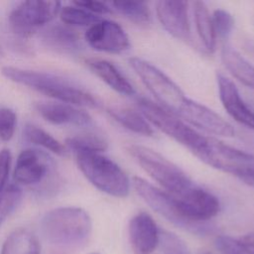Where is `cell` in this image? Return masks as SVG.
<instances>
[{
  "mask_svg": "<svg viewBox=\"0 0 254 254\" xmlns=\"http://www.w3.org/2000/svg\"><path fill=\"white\" fill-rule=\"evenodd\" d=\"M1 73L13 82L28 86L59 102L90 108L97 107L99 104L92 94L55 73L12 65L3 66Z\"/></svg>",
  "mask_w": 254,
  "mask_h": 254,
  "instance_id": "cell-1",
  "label": "cell"
},
{
  "mask_svg": "<svg viewBox=\"0 0 254 254\" xmlns=\"http://www.w3.org/2000/svg\"><path fill=\"white\" fill-rule=\"evenodd\" d=\"M45 238L64 247L79 246L90 236L92 223L88 213L75 206L57 207L47 212L41 222Z\"/></svg>",
  "mask_w": 254,
  "mask_h": 254,
  "instance_id": "cell-2",
  "label": "cell"
},
{
  "mask_svg": "<svg viewBox=\"0 0 254 254\" xmlns=\"http://www.w3.org/2000/svg\"><path fill=\"white\" fill-rule=\"evenodd\" d=\"M127 153L160 187L173 197H178L194 185L188 175L162 154L148 147L131 144Z\"/></svg>",
  "mask_w": 254,
  "mask_h": 254,
  "instance_id": "cell-3",
  "label": "cell"
},
{
  "mask_svg": "<svg viewBox=\"0 0 254 254\" xmlns=\"http://www.w3.org/2000/svg\"><path fill=\"white\" fill-rule=\"evenodd\" d=\"M75 161L86 180L100 191L114 197H126L131 181L113 160L101 153H77Z\"/></svg>",
  "mask_w": 254,
  "mask_h": 254,
  "instance_id": "cell-4",
  "label": "cell"
},
{
  "mask_svg": "<svg viewBox=\"0 0 254 254\" xmlns=\"http://www.w3.org/2000/svg\"><path fill=\"white\" fill-rule=\"evenodd\" d=\"M137 105L140 113L151 126L156 127L167 136L188 148L194 156L204 147L206 136L199 134L196 130L187 125L185 121L174 113L144 97L138 99Z\"/></svg>",
  "mask_w": 254,
  "mask_h": 254,
  "instance_id": "cell-5",
  "label": "cell"
},
{
  "mask_svg": "<svg viewBox=\"0 0 254 254\" xmlns=\"http://www.w3.org/2000/svg\"><path fill=\"white\" fill-rule=\"evenodd\" d=\"M129 64L161 106L178 116L189 99L180 86L156 65L143 59L131 58Z\"/></svg>",
  "mask_w": 254,
  "mask_h": 254,
  "instance_id": "cell-6",
  "label": "cell"
},
{
  "mask_svg": "<svg viewBox=\"0 0 254 254\" xmlns=\"http://www.w3.org/2000/svg\"><path fill=\"white\" fill-rule=\"evenodd\" d=\"M131 186L136 193L157 213L165 217L176 226L196 234H205L209 231L205 223L192 222L187 219L179 209L175 198L168 192L147 182L146 180L133 177Z\"/></svg>",
  "mask_w": 254,
  "mask_h": 254,
  "instance_id": "cell-7",
  "label": "cell"
},
{
  "mask_svg": "<svg viewBox=\"0 0 254 254\" xmlns=\"http://www.w3.org/2000/svg\"><path fill=\"white\" fill-rule=\"evenodd\" d=\"M62 9L59 1L28 0L18 3L8 16L9 28L17 37L28 39L49 24Z\"/></svg>",
  "mask_w": 254,
  "mask_h": 254,
  "instance_id": "cell-8",
  "label": "cell"
},
{
  "mask_svg": "<svg viewBox=\"0 0 254 254\" xmlns=\"http://www.w3.org/2000/svg\"><path fill=\"white\" fill-rule=\"evenodd\" d=\"M196 157L208 166L235 177L254 171V155L229 146L215 138L206 137V142Z\"/></svg>",
  "mask_w": 254,
  "mask_h": 254,
  "instance_id": "cell-9",
  "label": "cell"
},
{
  "mask_svg": "<svg viewBox=\"0 0 254 254\" xmlns=\"http://www.w3.org/2000/svg\"><path fill=\"white\" fill-rule=\"evenodd\" d=\"M54 162L44 151L25 149L17 157L13 178L17 185L38 186L52 173Z\"/></svg>",
  "mask_w": 254,
  "mask_h": 254,
  "instance_id": "cell-10",
  "label": "cell"
},
{
  "mask_svg": "<svg viewBox=\"0 0 254 254\" xmlns=\"http://www.w3.org/2000/svg\"><path fill=\"white\" fill-rule=\"evenodd\" d=\"M174 198L182 214L192 222L205 223L206 220L215 216L220 208L218 198L195 184Z\"/></svg>",
  "mask_w": 254,
  "mask_h": 254,
  "instance_id": "cell-11",
  "label": "cell"
},
{
  "mask_svg": "<svg viewBox=\"0 0 254 254\" xmlns=\"http://www.w3.org/2000/svg\"><path fill=\"white\" fill-rule=\"evenodd\" d=\"M178 117L208 134L222 137H233L235 134L233 126L223 117L190 98L180 110Z\"/></svg>",
  "mask_w": 254,
  "mask_h": 254,
  "instance_id": "cell-12",
  "label": "cell"
},
{
  "mask_svg": "<svg viewBox=\"0 0 254 254\" xmlns=\"http://www.w3.org/2000/svg\"><path fill=\"white\" fill-rule=\"evenodd\" d=\"M84 39L93 50L108 54H120L129 46V38L124 29L111 20H99L86 30Z\"/></svg>",
  "mask_w": 254,
  "mask_h": 254,
  "instance_id": "cell-13",
  "label": "cell"
},
{
  "mask_svg": "<svg viewBox=\"0 0 254 254\" xmlns=\"http://www.w3.org/2000/svg\"><path fill=\"white\" fill-rule=\"evenodd\" d=\"M189 3L177 0H160L156 2V14L163 28L178 40L188 41L190 28L188 13Z\"/></svg>",
  "mask_w": 254,
  "mask_h": 254,
  "instance_id": "cell-14",
  "label": "cell"
},
{
  "mask_svg": "<svg viewBox=\"0 0 254 254\" xmlns=\"http://www.w3.org/2000/svg\"><path fill=\"white\" fill-rule=\"evenodd\" d=\"M216 81L221 104L236 122L254 130V111L245 103L235 83L224 74L217 72Z\"/></svg>",
  "mask_w": 254,
  "mask_h": 254,
  "instance_id": "cell-15",
  "label": "cell"
},
{
  "mask_svg": "<svg viewBox=\"0 0 254 254\" xmlns=\"http://www.w3.org/2000/svg\"><path fill=\"white\" fill-rule=\"evenodd\" d=\"M37 112L55 125H71L88 128L93 125L91 116L76 106L59 101H39L34 104Z\"/></svg>",
  "mask_w": 254,
  "mask_h": 254,
  "instance_id": "cell-16",
  "label": "cell"
},
{
  "mask_svg": "<svg viewBox=\"0 0 254 254\" xmlns=\"http://www.w3.org/2000/svg\"><path fill=\"white\" fill-rule=\"evenodd\" d=\"M128 230L134 254H151L159 244L160 229L147 212L142 211L134 215Z\"/></svg>",
  "mask_w": 254,
  "mask_h": 254,
  "instance_id": "cell-17",
  "label": "cell"
},
{
  "mask_svg": "<svg viewBox=\"0 0 254 254\" xmlns=\"http://www.w3.org/2000/svg\"><path fill=\"white\" fill-rule=\"evenodd\" d=\"M85 64L97 77L114 91L125 96L135 94V89L131 82L111 62L102 59H89L85 61Z\"/></svg>",
  "mask_w": 254,
  "mask_h": 254,
  "instance_id": "cell-18",
  "label": "cell"
},
{
  "mask_svg": "<svg viewBox=\"0 0 254 254\" xmlns=\"http://www.w3.org/2000/svg\"><path fill=\"white\" fill-rule=\"evenodd\" d=\"M43 44L50 50L72 55L77 53L80 48V39L77 34L68 27L63 25H54L47 28L41 34Z\"/></svg>",
  "mask_w": 254,
  "mask_h": 254,
  "instance_id": "cell-19",
  "label": "cell"
},
{
  "mask_svg": "<svg viewBox=\"0 0 254 254\" xmlns=\"http://www.w3.org/2000/svg\"><path fill=\"white\" fill-rule=\"evenodd\" d=\"M226 69L241 83L254 89V65L229 44H224L220 52Z\"/></svg>",
  "mask_w": 254,
  "mask_h": 254,
  "instance_id": "cell-20",
  "label": "cell"
},
{
  "mask_svg": "<svg viewBox=\"0 0 254 254\" xmlns=\"http://www.w3.org/2000/svg\"><path fill=\"white\" fill-rule=\"evenodd\" d=\"M192 11L197 36L204 49L209 54H212L216 47V35L213 28L211 14L203 1L192 2Z\"/></svg>",
  "mask_w": 254,
  "mask_h": 254,
  "instance_id": "cell-21",
  "label": "cell"
},
{
  "mask_svg": "<svg viewBox=\"0 0 254 254\" xmlns=\"http://www.w3.org/2000/svg\"><path fill=\"white\" fill-rule=\"evenodd\" d=\"M40 244L37 237L28 229L12 231L2 245L1 254H39Z\"/></svg>",
  "mask_w": 254,
  "mask_h": 254,
  "instance_id": "cell-22",
  "label": "cell"
},
{
  "mask_svg": "<svg viewBox=\"0 0 254 254\" xmlns=\"http://www.w3.org/2000/svg\"><path fill=\"white\" fill-rule=\"evenodd\" d=\"M109 115L125 129L142 136H152L153 129L145 117L135 110L125 107L110 108Z\"/></svg>",
  "mask_w": 254,
  "mask_h": 254,
  "instance_id": "cell-23",
  "label": "cell"
},
{
  "mask_svg": "<svg viewBox=\"0 0 254 254\" xmlns=\"http://www.w3.org/2000/svg\"><path fill=\"white\" fill-rule=\"evenodd\" d=\"M25 139L58 156H66L67 149L50 133L34 124H27L23 131Z\"/></svg>",
  "mask_w": 254,
  "mask_h": 254,
  "instance_id": "cell-24",
  "label": "cell"
},
{
  "mask_svg": "<svg viewBox=\"0 0 254 254\" xmlns=\"http://www.w3.org/2000/svg\"><path fill=\"white\" fill-rule=\"evenodd\" d=\"M67 151L77 153H102L107 149L106 140L100 135L88 133L65 139Z\"/></svg>",
  "mask_w": 254,
  "mask_h": 254,
  "instance_id": "cell-25",
  "label": "cell"
},
{
  "mask_svg": "<svg viewBox=\"0 0 254 254\" xmlns=\"http://www.w3.org/2000/svg\"><path fill=\"white\" fill-rule=\"evenodd\" d=\"M119 14L136 24H147L151 20L148 5L141 1H113L108 3Z\"/></svg>",
  "mask_w": 254,
  "mask_h": 254,
  "instance_id": "cell-26",
  "label": "cell"
},
{
  "mask_svg": "<svg viewBox=\"0 0 254 254\" xmlns=\"http://www.w3.org/2000/svg\"><path fill=\"white\" fill-rule=\"evenodd\" d=\"M60 17L63 23L73 27H90L101 20L99 16H96L74 4L62 8L60 11Z\"/></svg>",
  "mask_w": 254,
  "mask_h": 254,
  "instance_id": "cell-27",
  "label": "cell"
},
{
  "mask_svg": "<svg viewBox=\"0 0 254 254\" xmlns=\"http://www.w3.org/2000/svg\"><path fill=\"white\" fill-rule=\"evenodd\" d=\"M23 197V190L18 185H11L0 194V228L7 218L17 209Z\"/></svg>",
  "mask_w": 254,
  "mask_h": 254,
  "instance_id": "cell-28",
  "label": "cell"
},
{
  "mask_svg": "<svg viewBox=\"0 0 254 254\" xmlns=\"http://www.w3.org/2000/svg\"><path fill=\"white\" fill-rule=\"evenodd\" d=\"M211 17L216 39L219 38L226 41L229 38L234 27V19L232 15L226 10L216 9L212 13Z\"/></svg>",
  "mask_w": 254,
  "mask_h": 254,
  "instance_id": "cell-29",
  "label": "cell"
},
{
  "mask_svg": "<svg viewBox=\"0 0 254 254\" xmlns=\"http://www.w3.org/2000/svg\"><path fill=\"white\" fill-rule=\"evenodd\" d=\"M17 116L13 109L0 107V140L3 142L10 141L16 130Z\"/></svg>",
  "mask_w": 254,
  "mask_h": 254,
  "instance_id": "cell-30",
  "label": "cell"
},
{
  "mask_svg": "<svg viewBox=\"0 0 254 254\" xmlns=\"http://www.w3.org/2000/svg\"><path fill=\"white\" fill-rule=\"evenodd\" d=\"M214 245L220 254H247L240 240L228 235H218Z\"/></svg>",
  "mask_w": 254,
  "mask_h": 254,
  "instance_id": "cell-31",
  "label": "cell"
},
{
  "mask_svg": "<svg viewBox=\"0 0 254 254\" xmlns=\"http://www.w3.org/2000/svg\"><path fill=\"white\" fill-rule=\"evenodd\" d=\"M12 165V154L9 149L0 150V194L7 188Z\"/></svg>",
  "mask_w": 254,
  "mask_h": 254,
  "instance_id": "cell-32",
  "label": "cell"
},
{
  "mask_svg": "<svg viewBox=\"0 0 254 254\" xmlns=\"http://www.w3.org/2000/svg\"><path fill=\"white\" fill-rule=\"evenodd\" d=\"M72 4L94 14V15H102L107 14L111 12V8L107 3L99 2V1H89V0H83V1H74Z\"/></svg>",
  "mask_w": 254,
  "mask_h": 254,
  "instance_id": "cell-33",
  "label": "cell"
},
{
  "mask_svg": "<svg viewBox=\"0 0 254 254\" xmlns=\"http://www.w3.org/2000/svg\"><path fill=\"white\" fill-rule=\"evenodd\" d=\"M239 240L247 254H254V233L246 234Z\"/></svg>",
  "mask_w": 254,
  "mask_h": 254,
  "instance_id": "cell-34",
  "label": "cell"
},
{
  "mask_svg": "<svg viewBox=\"0 0 254 254\" xmlns=\"http://www.w3.org/2000/svg\"><path fill=\"white\" fill-rule=\"evenodd\" d=\"M237 178H238L240 181H242L243 183H245L246 185L250 186L251 188H254V171L241 174V175H239Z\"/></svg>",
  "mask_w": 254,
  "mask_h": 254,
  "instance_id": "cell-35",
  "label": "cell"
},
{
  "mask_svg": "<svg viewBox=\"0 0 254 254\" xmlns=\"http://www.w3.org/2000/svg\"><path fill=\"white\" fill-rule=\"evenodd\" d=\"M2 54V49H1V47H0V55Z\"/></svg>",
  "mask_w": 254,
  "mask_h": 254,
  "instance_id": "cell-36",
  "label": "cell"
},
{
  "mask_svg": "<svg viewBox=\"0 0 254 254\" xmlns=\"http://www.w3.org/2000/svg\"><path fill=\"white\" fill-rule=\"evenodd\" d=\"M91 254H98V253H91Z\"/></svg>",
  "mask_w": 254,
  "mask_h": 254,
  "instance_id": "cell-37",
  "label": "cell"
},
{
  "mask_svg": "<svg viewBox=\"0 0 254 254\" xmlns=\"http://www.w3.org/2000/svg\"><path fill=\"white\" fill-rule=\"evenodd\" d=\"M205 254H211V253H205Z\"/></svg>",
  "mask_w": 254,
  "mask_h": 254,
  "instance_id": "cell-38",
  "label": "cell"
}]
</instances>
